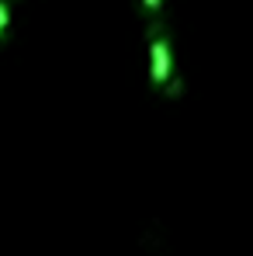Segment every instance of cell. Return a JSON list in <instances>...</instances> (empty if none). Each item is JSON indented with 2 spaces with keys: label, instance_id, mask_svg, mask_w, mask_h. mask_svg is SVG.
Returning <instances> with one entry per match:
<instances>
[{
  "label": "cell",
  "instance_id": "1",
  "mask_svg": "<svg viewBox=\"0 0 253 256\" xmlns=\"http://www.w3.org/2000/svg\"><path fill=\"white\" fill-rule=\"evenodd\" d=\"M149 84L156 86L160 94L167 97H180V73H177V56H173V42H170V32L163 24H153L149 28Z\"/></svg>",
  "mask_w": 253,
  "mask_h": 256
},
{
  "label": "cell",
  "instance_id": "3",
  "mask_svg": "<svg viewBox=\"0 0 253 256\" xmlns=\"http://www.w3.org/2000/svg\"><path fill=\"white\" fill-rule=\"evenodd\" d=\"M139 4H142V10H146V14H153V18L163 10V0H139Z\"/></svg>",
  "mask_w": 253,
  "mask_h": 256
},
{
  "label": "cell",
  "instance_id": "2",
  "mask_svg": "<svg viewBox=\"0 0 253 256\" xmlns=\"http://www.w3.org/2000/svg\"><path fill=\"white\" fill-rule=\"evenodd\" d=\"M11 21H14V10H11V0H0V42L7 38V32H11Z\"/></svg>",
  "mask_w": 253,
  "mask_h": 256
}]
</instances>
